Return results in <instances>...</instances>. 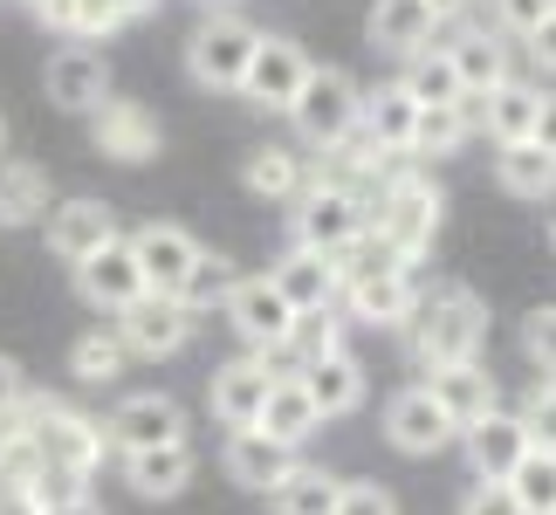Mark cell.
Instances as JSON below:
<instances>
[{
  "label": "cell",
  "instance_id": "cell-1",
  "mask_svg": "<svg viewBox=\"0 0 556 515\" xmlns=\"http://www.w3.org/2000/svg\"><path fill=\"white\" fill-rule=\"evenodd\" d=\"M405 337H413V357L433 372V364H454V357H475L481 337H488V310L475 289L446 282L433 296H419L413 316H405Z\"/></svg>",
  "mask_w": 556,
  "mask_h": 515
},
{
  "label": "cell",
  "instance_id": "cell-2",
  "mask_svg": "<svg viewBox=\"0 0 556 515\" xmlns=\"http://www.w3.org/2000/svg\"><path fill=\"white\" fill-rule=\"evenodd\" d=\"M254 41H262V28H248L233 8L206 14L200 28H192V41H186V70H192V83H200V90H241V70H248Z\"/></svg>",
  "mask_w": 556,
  "mask_h": 515
},
{
  "label": "cell",
  "instance_id": "cell-3",
  "mask_svg": "<svg viewBox=\"0 0 556 515\" xmlns=\"http://www.w3.org/2000/svg\"><path fill=\"white\" fill-rule=\"evenodd\" d=\"M14 413L28 419L35 454L49 461V467H76V475H97V461H103V426H97V419H83V413H70V405H55V399H21Z\"/></svg>",
  "mask_w": 556,
  "mask_h": 515
},
{
  "label": "cell",
  "instance_id": "cell-4",
  "mask_svg": "<svg viewBox=\"0 0 556 515\" xmlns=\"http://www.w3.org/2000/svg\"><path fill=\"white\" fill-rule=\"evenodd\" d=\"M357 83L344 70H316L309 62V76H303V90H295L289 103V117H295V131H303L309 145H324V152H337L351 131H357Z\"/></svg>",
  "mask_w": 556,
  "mask_h": 515
},
{
  "label": "cell",
  "instance_id": "cell-5",
  "mask_svg": "<svg viewBox=\"0 0 556 515\" xmlns=\"http://www.w3.org/2000/svg\"><path fill=\"white\" fill-rule=\"evenodd\" d=\"M440 186L433 179H392L378 192V200L365 206V221L384 234V241H392L399 254H426L433 248V234H440Z\"/></svg>",
  "mask_w": 556,
  "mask_h": 515
},
{
  "label": "cell",
  "instance_id": "cell-6",
  "mask_svg": "<svg viewBox=\"0 0 556 515\" xmlns=\"http://www.w3.org/2000/svg\"><path fill=\"white\" fill-rule=\"evenodd\" d=\"M357 227H365V200H357L344 179H316V186L295 192V241L303 248L337 254Z\"/></svg>",
  "mask_w": 556,
  "mask_h": 515
},
{
  "label": "cell",
  "instance_id": "cell-7",
  "mask_svg": "<svg viewBox=\"0 0 556 515\" xmlns=\"http://www.w3.org/2000/svg\"><path fill=\"white\" fill-rule=\"evenodd\" d=\"M76 268V296L90 310H103V316H117L124 303H138L144 296V275H138V254H131V241L124 234H111L103 248H90L83 262H70Z\"/></svg>",
  "mask_w": 556,
  "mask_h": 515
},
{
  "label": "cell",
  "instance_id": "cell-8",
  "mask_svg": "<svg viewBox=\"0 0 556 515\" xmlns=\"http://www.w3.org/2000/svg\"><path fill=\"white\" fill-rule=\"evenodd\" d=\"M117 337H124V351H131V357H173L179 343L192 337V310L179 303V296L144 289L138 303L117 310Z\"/></svg>",
  "mask_w": 556,
  "mask_h": 515
},
{
  "label": "cell",
  "instance_id": "cell-9",
  "mask_svg": "<svg viewBox=\"0 0 556 515\" xmlns=\"http://www.w3.org/2000/svg\"><path fill=\"white\" fill-rule=\"evenodd\" d=\"M220 310L233 316V330H241L254 351H282V343H289L295 303L268 282V275H233V289H227V303H220Z\"/></svg>",
  "mask_w": 556,
  "mask_h": 515
},
{
  "label": "cell",
  "instance_id": "cell-10",
  "mask_svg": "<svg viewBox=\"0 0 556 515\" xmlns=\"http://www.w3.org/2000/svg\"><path fill=\"white\" fill-rule=\"evenodd\" d=\"M97 426H103V447H117V454H131V447H159V440H186V413H179V399H165V392L117 399L111 419H97Z\"/></svg>",
  "mask_w": 556,
  "mask_h": 515
},
{
  "label": "cell",
  "instance_id": "cell-11",
  "mask_svg": "<svg viewBox=\"0 0 556 515\" xmlns=\"http://www.w3.org/2000/svg\"><path fill=\"white\" fill-rule=\"evenodd\" d=\"M303 76H309V55L295 49L289 35H262L254 55H248V70H241V97H254L262 111H289L295 90H303Z\"/></svg>",
  "mask_w": 556,
  "mask_h": 515
},
{
  "label": "cell",
  "instance_id": "cell-12",
  "mask_svg": "<svg viewBox=\"0 0 556 515\" xmlns=\"http://www.w3.org/2000/svg\"><path fill=\"white\" fill-rule=\"evenodd\" d=\"M384 440L419 461V454H440V447L460 440V434H454V419L440 413V399L426 392V385H405V392H392V405H384Z\"/></svg>",
  "mask_w": 556,
  "mask_h": 515
},
{
  "label": "cell",
  "instance_id": "cell-13",
  "mask_svg": "<svg viewBox=\"0 0 556 515\" xmlns=\"http://www.w3.org/2000/svg\"><path fill=\"white\" fill-rule=\"evenodd\" d=\"M131 254H138V275H144V289H159V296H179L186 268L200 262V241H192L186 227H173V221H152V227H138V234H131Z\"/></svg>",
  "mask_w": 556,
  "mask_h": 515
},
{
  "label": "cell",
  "instance_id": "cell-14",
  "mask_svg": "<svg viewBox=\"0 0 556 515\" xmlns=\"http://www.w3.org/2000/svg\"><path fill=\"white\" fill-rule=\"evenodd\" d=\"M103 97H111V62L90 41H70V49L49 55V103L55 111H97Z\"/></svg>",
  "mask_w": 556,
  "mask_h": 515
},
{
  "label": "cell",
  "instance_id": "cell-15",
  "mask_svg": "<svg viewBox=\"0 0 556 515\" xmlns=\"http://www.w3.org/2000/svg\"><path fill=\"white\" fill-rule=\"evenodd\" d=\"M90 138H97V152H103V159L138 165V159H152V152H159V117L144 111V103L103 97L97 111H90Z\"/></svg>",
  "mask_w": 556,
  "mask_h": 515
},
{
  "label": "cell",
  "instance_id": "cell-16",
  "mask_svg": "<svg viewBox=\"0 0 556 515\" xmlns=\"http://www.w3.org/2000/svg\"><path fill=\"white\" fill-rule=\"evenodd\" d=\"M460 440H467V461H475L481 481H508V467L529 454V426H522V413H495V405H488L475 426H460Z\"/></svg>",
  "mask_w": 556,
  "mask_h": 515
},
{
  "label": "cell",
  "instance_id": "cell-17",
  "mask_svg": "<svg viewBox=\"0 0 556 515\" xmlns=\"http://www.w3.org/2000/svg\"><path fill=\"white\" fill-rule=\"evenodd\" d=\"M289 467H295V447L289 440L262 434V426H233V434H227V475L241 481V488H254V495H268Z\"/></svg>",
  "mask_w": 556,
  "mask_h": 515
},
{
  "label": "cell",
  "instance_id": "cell-18",
  "mask_svg": "<svg viewBox=\"0 0 556 515\" xmlns=\"http://www.w3.org/2000/svg\"><path fill=\"white\" fill-rule=\"evenodd\" d=\"M124 481H131L144 502H173V495H186V481H192V447H186V440L131 447V454H124Z\"/></svg>",
  "mask_w": 556,
  "mask_h": 515
},
{
  "label": "cell",
  "instance_id": "cell-19",
  "mask_svg": "<svg viewBox=\"0 0 556 515\" xmlns=\"http://www.w3.org/2000/svg\"><path fill=\"white\" fill-rule=\"evenodd\" d=\"M426 392L440 399V413L454 419V434H460V426H475V419L488 413V405H495V378H488L475 357H454V364H433Z\"/></svg>",
  "mask_w": 556,
  "mask_h": 515
},
{
  "label": "cell",
  "instance_id": "cell-20",
  "mask_svg": "<svg viewBox=\"0 0 556 515\" xmlns=\"http://www.w3.org/2000/svg\"><path fill=\"white\" fill-rule=\"evenodd\" d=\"M413 117H419V103L405 97V83H384V90L357 97V138H365L371 152H384V159L405 152V138H413Z\"/></svg>",
  "mask_w": 556,
  "mask_h": 515
},
{
  "label": "cell",
  "instance_id": "cell-21",
  "mask_svg": "<svg viewBox=\"0 0 556 515\" xmlns=\"http://www.w3.org/2000/svg\"><path fill=\"white\" fill-rule=\"evenodd\" d=\"M268 282L282 289L295 310H324V303H337V289H344V282H337V262H330V254H324V248H303V241H295L282 262L268 268Z\"/></svg>",
  "mask_w": 556,
  "mask_h": 515
},
{
  "label": "cell",
  "instance_id": "cell-22",
  "mask_svg": "<svg viewBox=\"0 0 556 515\" xmlns=\"http://www.w3.org/2000/svg\"><path fill=\"white\" fill-rule=\"evenodd\" d=\"M254 426H262V434H275V440H289V447H303L316 426H324V413H316L309 385L295 378V372H275V378H268L262 413H254Z\"/></svg>",
  "mask_w": 556,
  "mask_h": 515
},
{
  "label": "cell",
  "instance_id": "cell-23",
  "mask_svg": "<svg viewBox=\"0 0 556 515\" xmlns=\"http://www.w3.org/2000/svg\"><path fill=\"white\" fill-rule=\"evenodd\" d=\"M268 357H233L213 372V419L220 426H254V413H262L268 399Z\"/></svg>",
  "mask_w": 556,
  "mask_h": 515
},
{
  "label": "cell",
  "instance_id": "cell-24",
  "mask_svg": "<svg viewBox=\"0 0 556 515\" xmlns=\"http://www.w3.org/2000/svg\"><path fill=\"white\" fill-rule=\"evenodd\" d=\"M111 234H117V221H111L103 200H62L49 213V254H55V262H83V254L103 248Z\"/></svg>",
  "mask_w": 556,
  "mask_h": 515
},
{
  "label": "cell",
  "instance_id": "cell-25",
  "mask_svg": "<svg viewBox=\"0 0 556 515\" xmlns=\"http://www.w3.org/2000/svg\"><path fill=\"white\" fill-rule=\"evenodd\" d=\"M433 28H440L433 0H378L371 21H365L371 49H384V55H413V49H426V41H433Z\"/></svg>",
  "mask_w": 556,
  "mask_h": 515
},
{
  "label": "cell",
  "instance_id": "cell-26",
  "mask_svg": "<svg viewBox=\"0 0 556 515\" xmlns=\"http://www.w3.org/2000/svg\"><path fill=\"white\" fill-rule=\"evenodd\" d=\"M536 97H543V90H529V83L502 76V83H488V90L475 97V124H481L495 145L529 138V131H536Z\"/></svg>",
  "mask_w": 556,
  "mask_h": 515
},
{
  "label": "cell",
  "instance_id": "cell-27",
  "mask_svg": "<svg viewBox=\"0 0 556 515\" xmlns=\"http://www.w3.org/2000/svg\"><path fill=\"white\" fill-rule=\"evenodd\" d=\"M295 378L309 385V399H316V413H324V419L357 413V405H365V372H357V357H351V351H324V357H309Z\"/></svg>",
  "mask_w": 556,
  "mask_h": 515
},
{
  "label": "cell",
  "instance_id": "cell-28",
  "mask_svg": "<svg viewBox=\"0 0 556 515\" xmlns=\"http://www.w3.org/2000/svg\"><path fill=\"white\" fill-rule=\"evenodd\" d=\"M467 131H475V97L460 103H419L413 117V138H405V159H454Z\"/></svg>",
  "mask_w": 556,
  "mask_h": 515
},
{
  "label": "cell",
  "instance_id": "cell-29",
  "mask_svg": "<svg viewBox=\"0 0 556 515\" xmlns=\"http://www.w3.org/2000/svg\"><path fill=\"white\" fill-rule=\"evenodd\" d=\"M344 296H351V316H357V324H378V330L405 324V316H413V303H419L413 268H399V275H371V282H351Z\"/></svg>",
  "mask_w": 556,
  "mask_h": 515
},
{
  "label": "cell",
  "instance_id": "cell-30",
  "mask_svg": "<svg viewBox=\"0 0 556 515\" xmlns=\"http://www.w3.org/2000/svg\"><path fill=\"white\" fill-rule=\"evenodd\" d=\"M495 179L516 200H543V192H556V152H543L536 138H508L495 152Z\"/></svg>",
  "mask_w": 556,
  "mask_h": 515
},
{
  "label": "cell",
  "instance_id": "cell-31",
  "mask_svg": "<svg viewBox=\"0 0 556 515\" xmlns=\"http://www.w3.org/2000/svg\"><path fill=\"white\" fill-rule=\"evenodd\" d=\"M330 262H337V282L351 289V282H371V275H399V268H413V254H399V248H392V241H384V234L365 221L344 248L330 254Z\"/></svg>",
  "mask_w": 556,
  "mask_h": 515
},
{
  "label": "cell",
  "instance_id": "cell-32",
  "mask_svg": "<svg viewBox=\"0 0 556 515\" xmlns=\"http://www.w3.org/2000/svg\"><path fill=\"white\" fill-rule=\"evenodd\" d=\"M405 97L413 103H460V70H454V55H446V41H426V49L405 55Z\"/></svg>",
  "mask_w": 556,
  "mask_h": 515
},
{
  "label": "cell",
  "instance_id": "cell-33",
  "mask_svg": "<svg viewBox=\"0 0 556 515\" xmlns=\"http://www.w3.org/2000/svg\"><path fill=\"white\" fill-rule=\"evenodd\" d=\"M268 495H275V515H337V495H344V481L324 475V467H289V475L275 481Z\"/></svg>",
  "mask_w": 556,
  "mask_h": 515
},
{
  "label": "cell",
  "instance_id": "cell-34",
  "mask_svg": "<svg viewBox=\"0 0 556 515\" xmlns=\"http://www.w3.org/2000/svg\"><path fill=\"white\" fill-rule=\"evenodd\" d=\"M241 179H248V192H254V200L282 206V200H295V192H303V159H295V152H282V145H262V152H248Z\"/></svg>",
  "mask_w": 556,
  "mask_h": 515
},
{
  "label": "cell",
  "instance_id": "cell-35",
  "mask_svg": "<svg viewBox=\"0 0 556 515\" xmlns=\"http://www.w3.org/2000/svg\"><path fill=\"white\" fill-rule=\"evenodd\" d=\"M446 55H454L460 90H467V97H481L488 83H502V76H508V55H502V41L488 35V28H467L460 41H446Z\"/></svg>",
  "mask_w": 556,
  "mask_h": 515
},
{
  "label": "cell",
  "instance_id": "cell-36",
  "mask_svg": "<svg viewBox=\"0 0 556 515\" xmlns=\"http://www.w3.org/2000/svg\"><path fill=\"white\" fill-rule=\"evenodd\" d=\"M508 495L522 502V515L556 508V454H549V447H529V454L508 467Z\"/></svg>",
  "mask_w": 556,
  "mask_h": 515
},
{
  "label": "cell",
  "instance_id": "cell-37",
  "mask_svg": "<svg viewBox=\"0 0 556 515\" xmlns=\"http://www.w3.org/2000/svg\"><path fill=\"white\" fill-rule=\"evenodd\" d=\"M124 364H131V351H124L117 330H90V337H76V351H70V372L83 385H111V378H124Z\"/></svg>",
  "mask_w": 556,
  "mask_h": 515
},
{
  "label": "cell",
  "instance_id": "cell-38",
  "mask_svg": "<svg viewBox=\"0 0 556 515\" xmlns=\"http://www.w3.org/2000/svg\"><path fill=\"white\" fill-rule=\"evenodd\" d=\"M41 206H49V179L35 165H0V227L35 221Z\"/></svg>",
  "mask_w": 556,
  "mask_h": 515
},
{
  "label": "cell",
  "instance_id": "cell-39",
  "mask_svg": "<svg viewBox=\"0 0 556 515\" xmlns=\"http://www.w3.org/2000/svg\"><path fill=\"white\" fill-rule=\"evenodd\" d=\"M282 351H295V357H324V351H344V316H330V303L324 310H295V324H289V343Z\"/></svg>",
  "mask_w": 556,
  "mask_h": 515
},
{
  "label": "cell",
  "instance_id": "cell-40",
  "mask_svg": "<svg viewBox=\"0 0 556 515\" xmlns=\"http://www.w3.org/2000/svg\"><path fill=\"white\" fill-rule=\"evenodd\" d=\"M227 289H233V262H220V254L200 248V262H192L186 282H179V303L200 316V310H213V303H227Z\"/></svg>",
  "mask_w": 556,
  "mask_h": 515
},
{
  "label": "cell",
  "instance_id": "cell-41",
  "mask_svg": "<svg viewBox=\"0 0 556 515\" xmlns=\"http://www.w3.org/2000/svg\"><path fill=\"white\" fill-rule=\"evenodd\" d=\"M152 0H70V35H117L124 21H138Z\"/></svg>",
  "mask_w": 556,
  "mask_h": 515
},
{
  "label": "cell",
  "instance_id": "cell-42",
  "mask_svg": "<svg viewBox=\"0 0 556 515\" xmlns=\"http://www.w3.org/2000/svg\"><path fill=\"white\" fill-rule=\"evenodd\" d=\"M522 351H529V364H536L543 378H556V303L522 316Z\"/></svg>",
  "mask_w": 556,
  "mask_h": 515
},
{
  "label": "cell",
  "instance_id": "cell-43",
  "mask_svg": "<svg viewBox=\"0 0 556 515\" xmlns=\"http://www.w3.org/2000/svg\"><path fill=\"white\" fill-rule=\"evenodd\" d=\"M28 495H35L41 508L76 502V495H90V475H76V467H49V461H41L35 475H28Z\"/></svg>",
  "mask_w": 556,
  "mask_h": 515
},
{
  "label": "cell",
  "instance_id": "cell-44",
  "mask_svg": "<svg viewBox=\"0 0 556 515\" xmlns=\"http://www.w3.org/2000/svg\"><path fill=\"white\" fill-rule=\"evenodd\" d=\"M522 426H529V447H549L556 454V378H543L522 405Z\"/></svg>",
  "mask_w": 556,
  "mask_h": 515
},
{
  "label": "cell",
  "instance_id": "cell-45",
  "mask_svg": "<svg viewBox=\"0 0 556 515\" xmlns=\"http://www.w3.org/2000/svg\"><path fill=\"white\" fill-rule=\"evenodd\" d=\"M488 14H495V35H529L543 14H556V0H488Z\"/></svg>",
  "mask_w": 556,
  "mask_h": 515
},
{
  "label": "cell",
  "instance_id": "cell-46",
  "mask_svg": "<svg viewBox=\"0 0 556 515\" xmlns=\"http://www.w3.org/2000/svg\"><path fill=\"white\" fill-rule=\"evenodd\" d=\"M337 515H399L392 495H384L378 481H344V495H337Z\"/></svg>",
  "mask_w": 556,
  "mask_h": 515
},
{
  "label": "cell",
  "instance_id": "cell-47",
  "mask_svg": "<svg viewBox=\"0 0 556 515\" xmlns=\"http://www.w3.org/2000/svg\"><path fill=\"white\" fill-rule=\"evenodd\" d=\"M460 515H522V502L508 495V481H481L475 495H467V508Z\"/></svg>",
  "mask_w": 556,
  "mask_h": 515
},
{
  "label": "cell",
  "instance_id": "cell-48",
  "mask_svg": "<svg viewBox=\"0 0 556 515\" xmlns=\"http://www.w3.org/2000/svg\"><path fill=\"white\" fill-rule=\"evenodd\" d=\"M522 41H529V62H536L543 76H556V14H543V21H536V28H529Z\"/></svg>",
  "mask_w": 556,
  "mask_h": 515
},
{
  "label": "cell",
  "instance_id": "cell-49",
  "mask_svg": "<svg viewBox=\"0 0 556 515\" xmlns=\"http://www.w3.org/2000/svg\"><path fill=\"white\" fill-rule=\"evenodd\" d=\"M21 399H28V378H21L14 357H0V413H14Z\"/></svg>",
  "mask_w": 556,
  "mask_h": 515
},
{
  "label": "cell",
  "instance_id": "cell-50",
  "mask_svg": "<svg viewBox=\"0 0 556 515\" xmlns=\"http://www.w3.org/2000/svg\"><path fill=\"white\" fill-rule=\"evenodd\" d=\"M529 138H536L543 152H556V90L536 97V131H529Z\"/></svg>",
  "mask_w": 556,
  "mask_h": 515
},
{
  "label": "cell",
  "instance_id": "cell-51",
  "mask_svg": "<svg viewBox=\"0 0 556 515\" xmlns=\"http://www.w3.org/2000/svg\"><path fill=\"white\" fill-rule=\"evenodd\" d=\"M0 515H41V502L28 495V481H0Z\"/></svg>",
  "mask_w": 556,
  "mask_h": 515
},
{
  "label": "cell",
  "instance_id": "cell-52",
  "mask_svg": "<svg viewBox=\"0 0 556 515\" xmlns=\"http://www.w3.org/2000/svg\"><path fill=\"white\" fill-rule=\"evenodd\" d=\"M41 515H103L90 495H76V502H55V508H41Z\"/></svg>",
  "mask_w": 556,
  "mask_h": 515
},
{
  "label": "cell",
  "instance_id": "cell-53",
  "mask_svg": "<svg viewBox=\"0 0 556 515\" xmlns=\"http://www.w3.org/2000/svg\"><path fill=\"white\" fill-rule=\"evenodd\" d=\"M433 14H440V21H454V14H467V0H433Z\"/></svg>",
  "mask_w": 556,
  "mask_h": 515
},
{
  "label": "cell",
  "instance_id": "cell-54",
  "mask_svg": "<svg viewBox=\"0 0 556 515\" xmlns=\"http://www.w3.org/2000/svg\"><path fill=\"white\" fill-rule=\"evenodd\" d=\"M200 8H206V14H220V8H241V0H200Z\"/></svg>",
  "mask_w": 556,
  "mask_h": 515
},
{
  "label": "cell",
  "instance_id": "cell-55",
  "mask_svg": "<svg viewBox=\"0 0 556 515\" xmlns=\"http://www.w3.org/2000/svg\"><path fill=\"white\" fill-rule=\"evenodd\" d=\"M549 248H556V221H549Z\"/></svg>",
  "mask_w": 556,
  "mask_h": 515
},
{
  "label": "cell",
  "instance_id": "cell-56",
  "mask_svg": "<svg viewBox=\"0 0 556 515\" xmlns=\"http://www.w3.org/2000/svg\"><path fill=\"white\" fill-rule=\"evenodd\" d=\"M0 145H8V124H0Z\"/></svg>",
  "mask_w": 556,
  "mask_h": 515
},
{
  "label": "cell",
  "instance_id": "cell-57",
  "mask_svg": "<svg viewBox=\"0 0 556 515\" xmlns=\"http://www.w3.org/2000/svg\"><path fill=\"white\" fill-rule=\"evenodd\" d=\"M543 515H556V508H543Z\"/></svg>",
  "mask_w": 556,
  "mask_h": 515
}]
</instances>
